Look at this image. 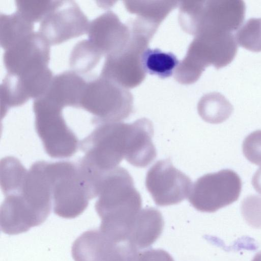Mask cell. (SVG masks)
I'll list each match as a JSON object with an SVG mask.
<instances>
[{
  "label": "cell",
  "mask_w": 261,
  "mask_h": 261,
  "mask_svg": "<svg viewBox=\"0 0 261 261\" xmlns=\"http://www.w3.org/2000/svg\"><path fill=\"white\" fill-rule=\"evenodd\" d=\"M137 261H174L172 256L162 249H149L139 252Z\"/></svg>",
  "instance_id": "cell-27"
},
{
  "label": "cell",
  "mask_w": 261,
  "mask_h": 261,
  "mask_svg": "<svg viewBox=\"0 0 261 261\" xmlns=\"http://www.w3.org/2000/svg\"><path fill=\"white\" fill-rule=\"evenodd\" d=\"M0 19L1 46L4 50L34 32V23L16 11L11 14L1 13Z\"/></svg>",
  "instance_id": "cell-19"
},
{
  "label": "cell",
  "mask_w": 261,
  "mask_h": 261,
  "mask_svg": "<svg viewBox=\"0 0 261 261\" xmlns=\"http://www.w3.org/2000/svg\"><path fill=\"white\" fill-rule=\"evenodd\" d=\"M46 170L54 213L66 219L79 216L94 197L77 163L46 162Z\"/></svg>",
  "instance_id": "cell-2"
},
{
  "label": "cell",
  "mask_w": 261,
  "mask_h": 261,
  "mask_svg": "<svg viewBox=\"0 0 261 261\" xmlns=\"http://www.w3.org/2000/svg\"><path fill=\"white\" fill-rule=\"evenodd\" d=\"M89 21L74 1H56L40 21L38 32L50 45H56L87 33Z\"/></svg>",
  "instance_id": "cell-9"
},
{
  "label": "cell",
  "mask_w": 261,
  "mask_h": 261,
  "mask_svg": "<svg viewBox=\"0 0 261 261\" xmlns=\"http://www.w3.org/2000/svg\"><path fill=\"white\" fill-rule=\"evenodd\" d=\"M126 9L136 17L159 28L173 10L179 6L178 1H125Z\"/></svg>",
  "instance_id": "cell-18"
},
{
  "label": "cell",
  "mask_w": 261,
  "mask_h": 261,
  "mask_svg": "<svg viewBox=\"0 0 261 261\" xmlns=\"http://www.w3.org/2000/svg\"><path fill=\"white\" fill-rule=\"evenodd\" d=\"M236 33L240 46L251 51H261V18H250Z\"/></svg>",
  "instance_id": "cell-23"
},
{
  "label": "cell",
  "mask_w": 261,
  "mask_h": 261,
  "mask_svg": "<svg viewBox=\"0 0 261 261\" xmlns=\"http://www.w3.org/2000/svg\"><path fill=\"white\" fill-rule=\"evenodd\" d=\"M71 253L74 261H137L139 251L129 242H115L99 229L82 234Z\"/></svg>",
  "instance_id": "cell-12"
},
{
  "label": "cell",
  "mask_w": 261,
  "mask_h": 261,
  "mask_svg": "<svg viewBox=\"0 0 261 261\" xmlns=\"http://www.w3.org/2000/svg\"><path fill=\"white\" fill-rule=\"evenodd\" d=\"M145 186L155 203L163 206L179 203L188 197L192 185L189 177L166 159L158 161L148 170Z\"/></svg>",
  "instance_id": "cell-10"
},
{
  "label": "cell",
  "mask_w": 261,
  "mask_h": 261,
  "mask_svg": "<svg viewBox=\"0 0 261 261\" xmlns=\"http://www.w3.org/2000/svg\"><path fill=\"white\" fill-rule=\"evenodd\" d=\"M245 10V4L241 0L195 2L192 35L233 34L241 26Z\"/></svg>",
  "instance_id": "cell-7"
},
{
  "label": "cell",
  "mask_w": 261,
  "mask_h": 261,
  "mask_svg": "<svg viewBox=\"0 0 261 261\" xmlns=\"http://www.w3.org/2000/svg\"><path fill=\"white\" fill-rule=\"evenodd\" d=\"M164 226L161 212L153 207H146L139 212L129 242L138 250L150 246L160 237Z\"/></svg>",
  "instance_id": "cell-17"
},
{
  "label": "cell",
  "mask_w": 261,
  "mask_h": 261,
  "mask_svg": "<svg viewBox=\"0 0 261 261\" xmlns=\"http://www.w3.org/2000/svg\"><path fill=\"white\" fill-rule=\"evenodd\" d=\"M3 59L7 73L29 77L48 68L50 45L38 31L33 32L5 50Z\"/></svg>",
  "instance_id": "cell-11"
},
{
  "label": "cell",
  "mask_w": 261,
  "mask_h": 261,
  "mask_svg": "<svg viewBox=\"0 0 261 261\" xmlns=\"http://www.w3.org/2000/svg\"><path fill=\"white\" fill-rule=\"evenodd\" d=\"M88 39L106 57L115 55L127 44L130 32L113 12H106L92 19L87 31Z\"/></svg>",
  "instance_id": "cell-13"
},
{
  "label": "cell",
  "mask_w": 261,
  "mask_h": 261,
  "mask_svg": "<svg viewBox=\"0 0 261 261\" xmlns=\"http://www.w3.org/2000/svg\"><path fill=\"white\" fill-rule=\"evenodd\" d=\"M150 40L146 36L130 32L125 47L115 55L106 57L100 76L127 89L139 86L146 77L141 58Z\"/></svg>",
  "instance_id": "cell-8"
},
{
  "label": "cell",
  "mask_w": 261,
  "mask_h": 261,
  "mask_svg": "<svg viewBox=\"0 0 261 261\" xmlns=\"http://www.w3.org/2000/svg\"><path fill=\"white\" fill-rule=\"evenodd\" d=\"M95 207L101 222L119 227L130 225L141 210L142 199L133 179L125 168L105 173Z\"/></svg>",
  "instance_id": "cell-1"
},
{
  "label": "cell",
  "mask_w": 261,
  "mask_h": 261,
  "mask_svg": "<svg viewBox=\"0 0 261 261\" xmlns=\"http://www.w3.org/2000/svg\"><path fill=\"white\" fill-rule=\"evenodd\" d=\"M252 261H261V251L257 252L254 256Z\"/></svg>",
  "instance_id": "cell-29"
},
{
  "label": "cell",
  "mask_w": 261,
  "mask_h": 261,
  "mask_svg": "<svg viewBox=\"0 0 261 261\" xmlns=\"http://www.w3.org/2000/svg\"><path fill=\"white\" fill-rule=\"evenodd\" d=\"M197 110L205 121L217 124L229 117L233 111V107L223 95L212 92L201 98L197 105Z\"/></svg>",
  "instance_id": "cell-20"
},
{
  "label": "cell",
  "mask_w": 261,
  "mask_h": 261,
  "mask_svg": "<svg viewBox=\"0 0 261 261\" xmlns=\"http://www.w3.org/2000/svg\"><path fill=\"white\" fill-rule=\"evenodd\" d=\"M245 158L251 163L261 165V130H257L248 135L242 145Z\"/></svg>",
  "instance_id": "cell-26"
},
{
  "label": "cell",
  "mask_w": 261,
  "mask_h": 261,
  "mask_svg": "<svg viewBox=\"0 0 261 261\" xmlns=\"http://www.w3.org/2000/svg\"><path fill=\"white\" fill-rule=\"evenodd\" d=\"M142 64L147 73L165 79L171 76L179 62L172 53L147 48L143 53Z\"/></svg>",
  "instance_id": "cell-21"
},
{
  "label": "cell",
  "mask_w": 261,
  "mask_h": 261,
  "mask_svg": "<svg viewBox=\"0 0 261 261\" xmlns=\"http://www.w3.org/2000/svg\"><path fill=\"white\" fill-rule=\"evenodd\" d=\"M241 189L239 175L232 170L223 169L197 179L188 198L197 210L213 213L237 201Z\"/></svg>",
  "instance_id": "cell-6"
},
{
  "label": "cell",
  "mask_w": 261,
  "mask_h": 261,
  "mask_svg": "<svg viewBox=\"0 0 261 261\" xmlns=\"http://www.w3.org/2000/svg\"><path fill=\"white\" fill-rule=\"evenodd\" d=\"M153 126L146 118L130 123L128 149L125 159L132 165L147 166L155 158L156 151L152 141Z\"/></svg>",
  "instance_id": "cell-15"
},
{
  "label": "cell",
  "mask_w": 261,
  "mask_h": 261,
  "mask_svg": "<svg viewBox=\"0 0 261 261\" xmlns=\"http://www.w3.org/2000/svg\"><path fill=\"white\" fill-rule=\"evenodd\" d=\"M33 109L36 130L47 154L54 158L74 154L80 142L66 123L63 108L41 96L34 99Z\"/></svg>",
  "instance_id": "cell-5"
},
{
  "label": "cell",
  "mask_w": 261,
  "mask_h": 261,
  "mask_svg": "<svg viewBox=\"0 0 261 261\" xmlns=\"http://www.w3.org/2000/svg\"><path fill=\"white\" fill-rule=\"evenodd\" d=\"M129 124L116 122L98 125L80 142L85 153L82 159L101 173L117 167L127 152Z\"/></svg>",
  "instance_id": "cell-4"
},
{
  "label": "cell",
  "mask_w": 261,
  "mask_h": 261,
  "mask_svg": "<svg viewBox=\"0 0 261 261\" xmlns=\"http://www.w3.org/2000/svg\"><path fill=\"white\" fill-rule=\"evenodd\" d=\"M237 50L234 34L197 36L190 43L187 54L204 67L213 65L218 69L232 61Z\"/></svg>",
  "instance_id": "cell-14"
},
{
  "label": "cell",
  "mask_w": 261,
  "mask_h": 261,
  "mask_svg": "<svg viewBox=\"0 0 261 261\" xmlns=\"http://www.w3.org/2000/svg\"><path fill=\"white\" fill-rule=\"evenodd\" d=\"M80 108L91 113L98 125L119 122L133 111V96L130 91L99 75L87 82Z\"/></svg>",
  "instance_id": "cell-3"
},
{
  "label": "cell",
  "mask_w": 261,
  "mask_h": 261,
  "mask_svg": "<svg viewBox=\"0 0 261 261\" xmlns=\"http://www.w3.org/2000/svg\"><path fill=\"white\" fill-rule=\"evenodd\" d=\"M242 214L246 222L253 227L261 228V197L249 195L242 202Z\"/></svg>",
  "instance_id": "cell-25"
},
{
  "label": "cell",
  "mask_w": 261,
  "mask_h": 261,
  "mask_svg": "<svg viewBox=\"0 0 261 261\" xmlns=\"http://www.w3.org/2000/svg\"><path fill=\"white\" fill-rule=\"evenodd\" d=\"M56 1L16 0V12L28 21L33 23L41 21L50 11Z\"/></svg>",
  "instance_id": "cell-24"
},
{
  "label": "cell",
  "mask_w": 261,
  "mask_h": 261,
  "mask_svg": "<svg viewBox=\"0 0 261 261\" xmlns=\"http://www.w3.org/2000/svg\"><path fill=\"white\" fill-rule=\"evenodd\" d=\"M103 55L88 39L77 42L69 56L71 70L77 73H85L91 70L99 62Z\"/></svg>",
  "instance_id": "cell-22"
},
{
  "label": "cell",
  "mask_w": 261,
  "mask_h": 261,
  "mask_svg": "<svg viewBox=\"0 0 261 261\" xmlns=\"http://www.w3.org/2000/svg\"><path fill=\"white\" fill-rule=\"evenodd\" d=\"M87 82L72 71L66 70L53 76L50 84L41 96L64 108H80Z\"/></svg>",
  "instance_id": "cell-16"
},
{
  "label": "cell",
  "mask_w": 261,
  "mask_h": 261,
  "mask_svg": "<svg viewBox=\"0 0 261 261\" xmlns=\"http://www.w3.org/2000/svg\"><path fill=\"white\" fill-rule=\"evenodd\" d=\"M252 184L255 191L261 194V167L253 175L252 179Z\"/></svg>",
  "instance_id": "cell-28"
}]
</instances>
